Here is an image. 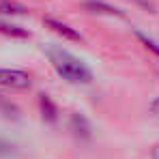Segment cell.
<instances>
[{"label": "cell", "mask_w": 159, "mask_h": 159, "mask_svg": "<svg viewBox=\"0 0 159 159\" xmlns=\"http://www.w3.org/2000/svg\"><path fill=\"white\" fill-rule=\"evenodd\" d=\"M0 32L7 37H15V39H26L28 37V30H24L22 26H15V24H9V22H0Z\"/></svg>", "instance_id": "cell-6"}, {"label": "cell", "mask_w": 159, "mask_h": 159, "mask_svg": "<svg viewBox=\"0 0 159 159\" xmlns=\"http://www.w3.org/2000/svg\"><path fill=\"white\" fill-rule=\"evenodd\" d=\"M135 37H138V39H140V41L151 50V52H155L159 56V43H157V41H153L151 37H146V34H142V32H135Z\"/></svg>", "instance_id": "cell-8"}, {"label": "cell", "mask_w": 159, "mask_h": 159, "mask_svg": "<svg viewBox=\"0 0 159 159\" xmlns=\"http://www.w3.org/2000/svg\"><path fill=\"white\" fill-rule=\"evenodd\" d=\"M43 24L50 28V30H54L56 34H60L62 39H67V41H84V37L80 34L75 28L67 26V24H62V22L54 20V17H45V20H43Z\"/></svg>", "instance_id": "cell-3"}, {"label": "cell", "mask_w": 159, "mask_h": 159, "mask_svg": "<svg viewBox=\"0 0 159 159\" xmlns=\"http://www.w3.org/2000/svg\"><path fill=\"white\" fill-rule=\"evenodd\" d=\"M0 86L11 90L30 88V75L22 69H0Z\"/></svg>", "instance_id": "cell-2"}, {"label": "cell", "mask_w": 159, "mask_h": 159, "mask_svg": "<svg viewBox=\"0 0 159 159\" xmlns=\"http://www.w3.org/2000/svg\"><path fill=\"white\" fill-rule=\"evenodd\" d=\"M45 54H48L52 67L56 69V73L62 80H67L69 84H88L93 80L90 69L71 52H67L62 48H56V45H50V48H45Z\"/></svg>", "instance_id": "cell-1"}, {"label": "cell", "mask_w": 159, "mask_h": 159, "mask_svg": "<svg viewBox=\"0 0 159 159\" xmlns=\"http://www.w3.org/2000/svg\"><path fill=\"white\" fill-rule=\"evenodd\" d=\"M86 9H93V13H106V15H120L118 9L103 4V2H86Z\"/></svg>", "instance_id": "cell-7"}, {"label": "cell", "mask_w": 159, "mask_h": 159, "mask_svg": "<svg viewBox=\"0 0 159 159\" xmlns=\"http://www.w3.org/2000/svg\"><path fill=\"white\" fill-rule=\"evenodd\" d=\"M28 9L17 0H0V15H26Z\"/></svg>", "instance_id": "cell-4"}, {"label": "cell", "mask_w": 159, "mask_h": 159, "mask_svg": "<svg viewBox=\"0 0 159 159\" xmlns=\"http://www.w3.org/2000/svg\"><path fill=\"white\" fill-rule=\"evenodd\" d=\"M153 159H159V144L153 148Z\"/></svg>", "instance_id": "cell-9"}, {"label": "cell", "mask_w": 159, "mask_h": 159, "mask_svg": "<svg viewBox=\"0 0 159 159\" xmlns=\"http://www.w3.org/2000/svg\"><path fill=\"white\" fill-rule=\"evenodd\" d=\"M39 103H41V112H43V118L48 123H54L58 118V107L54 106V101L48 95H39Z\"/></svg>", "instance_id": "cell-5"}]
</instances>
